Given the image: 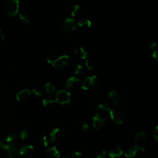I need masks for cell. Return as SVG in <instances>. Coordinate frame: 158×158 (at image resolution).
I'll use <instances>...</instances> for the list:
<instances>
[{"instance_id": "4316f807", "label": "cell", "mask_w": 158, "mask_h": 158, "mask_svg": "<svg viewBox=\"0 0 158 158\" xmlns=\"http://www.w3.org/2000/svg\"><path fill=\"white\" fill-rule=\"evenodd\" d=\"M19 19L22 22L26 24L30 22V18L25 13H20L19 15Z\"/></svg>"}, {"instance_id": "e0dca14e", "label": "cell", "mask_w": 158, "mask_h": 158, "mask_svg": "<svg viewBox=\"0 0 158 158\" xmlns=\"http://www.w3.org/2000/svg\"><path fill=\"white\" fill-rule=\"evenodd\" d=\"M77 23L80 28L83 29H87L90 28L92 24L91 21L86 17L80 18L78 20Z\"/></svg>"}, {"instance_id": "603a6c76", "label": "cell", "mask_w": 158, "mask_h": 158, "mask_svg": "<svg viewBox=\"0 0 158 158\" xmlns=\"http://www.w3.org/2000/svg\"><path fill=\"white\" fill-rule=\"evenodd\" d=\"M110 104L108 103L107 101H102L98 104V107L99 110L102 112H109L110 107Z\"/></svg>"}, {"instance_id": "8992f818", "label": "cell", "mask_w": 158, "mask_h": 158, "mask_svg": "<svg viewBox=\"0 0 158 158\" xmlns=\"http://www.w3.org/2000/svg\"><path fill=\"white\" fill-rule=\"evenodd\" d=\"M71 99L70 93L65 90H60L56 95L55 102L59 104H67L70 103Z\"/></svg>"}, {"instance_id": "d4e9b609", "label": "cell", "mask_w": 158, "mask_h": 158, "mask_svg": "<svg viewBox=\"0 0 158 158\" xmlns=\"http://www.w3.org/2000/svg\"><path fill=\"white\" fill-rule=\"evenodd\" d=\"M83 68L81 64H77L73 69V73L76 75H80L83 73Z\"/></svg>"}, {"instance_id": "8fae6325", "label": "cell", "mask_w": 158, "mask_h": 158, "mask_svg": "<svg viewBox=\"0 0 158 158\" xmlns=\"http://www.w3.org/2000/svg\"><path fill=\"white\" fill-rule=\"evenodd\" d=\"M31 92L28 89H23L19 91L16 94V99L21 103L28 102L30 98Z\"/></svg>"}, {"instance_id": "44dd1931", "label": "cell", "mask_w": 158, "mask_h": 158, "mask_svg": "<svg viewBox=\"0 0 158 158\" xmlns=\"http://www.w3.org/2000/svg\"><path fill=\"white\" fill-rule=\"evenodd\" d=\"M44 88H45L46 93L49 96L53 95L56 91V88L51 81L47 82L44 85Z\"/></svg>"}, {"instance_id": "ba28073f", "label": "cell", "mask_w": 158, "mask_h": 158, "mask_svg": "<svg viewBox=\"0 0 158 158\" xmlns=\"http://www.w3.org/2000/svg\"><path fill=\"white\" fill-rule=\"evenodd\" d=\"M97 80L98 78L96 75L86 77L81 85V89L85 91H88L93 89L97 83Z\"/></svg>"}, {"instance_id": "4fadbf2b", "label": "cell", "mask_w": 158, "mask_h": 158, "mask_svg": "<svg viewBox=\"0 0 158 158\" xmlns=\"http://www.w3.org/2000/svg\"><path fill=\"white\" fill-rule=\"evenodd\" d=\"M48 135L52 143L59 141L63 137L62 131L59 128H53Z\"/></svg>"}, {"instance_id": "6da1fadb", "label": "cell", "mask_w": 158, "mask_h": 158, "mask_svg": "<svg viewBox=\"0 0 158 158\" xmlns=\"http://www.w3.org/2000/svg\"><path fill=\"white\" fill-rule=\"evenodd\" d=\"M109 115L113 122L120 125L123 123L126 118L125 112L120 106H114L110 108Z\"/></svg>"}, {"instance_id": "ac0fdd59", "label": "cell", "mask_w": 158, "mask_h": 158, "mask_svg": "<svg viewBox=\"0 0 158 158\" xmlns=\"http://www.w3.org/2000/svg\"><path fill=\"white\" fill-rule=\"evenodd\" d=\"M28 134V129L25 127H21L19 128L15 132V136L21 139H25Z\"/></svg>"}, {"instance_id": "836d02e7", "label": "cell", "mask_w": 158, "mask_h": 158, "mask_svg": "<svg viewBox=\"0 0 158 158\" xmlns=\"http://www.w3.org/2000/svg\"><path fill=\"white\" fill-rule=\"evenodd\" d=\"M152 135L156 141H157L158 139V127L156 126L152 131Z\"/></svg>"}, {"instance_id": "2e32d148", "label": "cell", "mask_w": 158, "mask_h": 158, "mask_svg": "<svg viewBox=\"0 0 158 158\" xmlns=\"http://www.w3.org/2000/svg\"><path fill=\"white\" fill-rule=\"evenodd\" d=\"M46 152L51 158H59L60 153L56 146L49 147L46 149Z\"/></svg>"}, {"instance_id": "30bf717a", "label": "cell", "mask_w": 158, "mask_h": 158, "mask_svg": "<svg viewBox=\"0 0 158 158\" xmlns=\"http://www.w3.org/2000/svg\"><path fill=\"white\" fill-rule=\"evenodd\" d=\"M34 148L31 145H26L22 146L17 155L18 158H29L33 153Z\"/></svg>"}, {"instance_id": "d6986e66", "label": "cell", "mask_w": 158, "mask_h": 158, "mask_svg": "<svg viewBox=\"0 0 158 158\" xmlns=\"http://www.w3.org/2000/svg\"><path fill=\"white\" fill-rule=\"evenodd\" d=\"M74 53L77 57L81 59H85L88 54V51L83 47H77L74 50Z\"/></svg>"}, {"instance_id": "5b68a950", "label": "cell", "mask_w": 158, "mask_h": 158, "mask_svg": "<svg viewBox=\"0 0 158 158\" xmlns=\"http://www.w3.org/2000/svg\"><path fill=\"white\" fill-rule=\"evenodd\" d=\"M17 153L15 145H5L1 149L2 158H17Z\"/></svg>"}, {"instance_id": "7c38bea8", "label": "cell", "mask_w": 158, "mask_h": 158, "mask_svg": "<svg viewBox=\"0 0 158 158\" xmlns=\"http://www.w3.org/2000/svg\"><path fill=\"white\" fill-rule=\"evenodd\" d=\"M62 28L67 32H72L76 30L75 20L72 18H66L62 23Z\"/></svg>"}, {"instance_id": "277c9868", "label": "cell", "mask_w": 158, "mask_h": 158, "mask_svg": "<svg viewBox=\"0 0 158 158\" xmlns=\"http://www.w3.org/2000/svg\"><path fill=\"white\" fill-rule=\"evenodd\" d=\"M107 101L110 105H115V106H119V105L123 103L124 99L117 91L112 90L107 94Z\"/></svg>"}, {"instance_id": "d6a6232c", "label": "cell", "mask_w": 158, "mask_h": 158, "mask_svg": "<svg viewBox=\"0 0 158 158\" xmlns=\"http://www.w3.org/2000/svg\"><path fill=\"white\" fill-rule=\"evenodd\" d=\"M106 155H107V153H106V151L102 150L96 153L95 157L96 158H106Z\"/></svg>"}, {"instance_id": "52a82bcc", "label": "cell", "mask_w": 158, "mask_h": 158, "mask_svg": "<svg viewBox=\"0 0 158 158\" xmlns=\"http://www.w3.org/2000/svg\"><path fill=\"white\" fill-rule=\"evenodd\" d=\"M144 147L140 146L138 144H130L126 148L124 154L127 157L132 158L136 156L138 151H144Z\"/></svg>"}, {"instance_id": "f1b7e54d", "label": "cell", "mask_w": 158, "mask_h": 158, "mask_svg": "<svg viewBox=\"0 0 158 158\" xmlns=\"http://www.w3.org/2000/svg\"><path fill=\"white\" fill-rule=\"evenodd\" d=\"M82 130L86 133H91L93 132V128L88 123H84L81 126Z\"/></svg>"}, {"instance_id": "d590c367", "label": "cell", "mask_w": 158, "mask_h": 158, "mask_svg": "<svg viewBox=\"0 0 158 158\" xmlns=\"http://www.w3.org/2000/svg\"><path fill=\"white\" fill-rule=\"evenodd\" d=\"M152 56L153 59H154L155 61L157 62L158 57H157V52L156 51H155L153 52V53H152Z\"/></svg>"}, {"instance_id": "8d00e7d4", "label": "cell", "mask_w": 158, "mask_h": 158, "mask_svg": "<svg viewBox=\"0 0 158 158\" xmlns=\"http://www.w3.org/2000/svg\"><path fill=\"white\" fill-rule=\"evenodd\" d=\"M5 146V143L2 139H0V149H2Z\"/></svg>"}, {"instance_id": "1f68e13d", "label": "cell", "mask_w": 158, "mask_h": 158, "mask_svg": "<svg viewBox=\"0 0 158 158\" xmlns=\"http://www.w3.org/2000/svg\"><path fill=\"white\" fill-rule=\"evenodd\" d=\"M85 66L88 70H91L93 69L94 64V62L93 60H91L90 59H87L85 61Z\"/></svg>"}, {"instance_id": "4dcf8cb0", "label": "cell", "mask_w": 158, "mask_h": 158, "mask_svg": "<svg viewBox=\"0 0 158 158\" xmlns=\"http://www.w3.org/2000/svg\"><path fill=\"white\" fill-rule=\"evenodd\" d=\"M51 142V139H50V138L49 136V135L48 134H46V135H44L43 136V146L44 147H46L48 146Z\"/></svg>"}, {"instance_id": "74e56055", "label": "cell", "mask_w": 158, "mask_h": 158, "mask_svg": "<svg viewBox=\"0 0 158 158\" xmlns=\"http://www.w3.org/2000/svg\"><path fill=\"white\" fill-rule=\"evenodd\" d=\"M4 99V95L1 91H0V101H2Z\"/></svg>"}, {"instance_id": "ab89813d", "label": "cell", "mask_w": 158, "mask_h": 158, "mask_svg": "<svg viewBox=\"0 0 158 158\" xmlns=\"http://www.w3.org/2000/svg\"><path fill=\"white\" fill-rule=\"evenodd\" d=\"M2 36V30L0 29V38Z\"/></svg>"}, {"instance_id": "484cf974", "label": "cell", "mask_w": 158, "mask_h": 158, "mask_svg": "<svg viewBox=\"0 0 158 158\" xmlns=\"http://www.w3.org/2000/svg\"><path fill=\"white\" fill-rule=\"evenodd\" d=\"M65 158H83V156L80 152L75 151L69 154Z\"/></svg>"}, {"instance_id": "5bb4252c", "label": "cell", "mask_w": 158, "mask_h": 158, "mask_svg": "<svg viewBox=\"0 0 158 158\" xmlns=\"http://www.w3.org/2000/svg\"><path fill=\"white\" fill-rule=\"evenodd\" d=\"M123 154V150L118 146H115L109 150L108 156L110 158H117L122 156Z\"/></svg>"}, {"instance_id": "f35d334b", "label": "cell", "mask_w": 158, "mask_h": 158, "mask_svg": "<svg viewBox=\"0 0 158 158\" xmlns=\"http://www.w3.org/2000/svg\"><path fill=\"white\" fill-rule=\"evenodd\" d=\"M148 158H156V157H154V156H151L148 157Z\"/></svg>"}, {"instance_id": "9a60e30c", "label": "cell", "mask_w": 158, "mask_h": 158, "mask_svg": "<svg viewBox=\"0 0 158 158\" xmlns=\"http://www.w3.org/2000/svg\"><path fill=\"white\" fill-rule=\"evenodd\" d=\"M80 84V81L78 78L75 77H72L68 78L66 82V88L68 89H75Z\"/></svg>"}, {"instance_id": "83f0119b", "label": "cell", "mask_w": 158, "mask_h": 158, "mask_svg": "<svg viewBox=\"0 0 158 158\" xmlns=\"http://www.w3.org/2000/svg\"><path fill=\"white\" fill-rule=\"evenodd\" d=\"M55 102H56L55 100H53V99H49V98H45L43 100V104L45 107L51 106Z\"/></svg>"}, {"instance_id": "9c48e42d", "label": "cell", "mask_w": 158, "mask_h": 158, "mask_svg": "<svg viewBox=\"0 0 158 158\" xmlns=\"http://www.w3.org/2000/svg\"><path fill=\"white\" fill-rule=\"evenodd\" d=\"M92 123L94 129L99 130L104 127L106 123V120L102 115L97 114L93 117Z\"/></svg>"}, {"instance_id": "f546056e", "label": "cell", "mask_w": 158, "mask_h": 158, "mask_svg": "<svg viewBox=\"0 0 158 158\" xmlns=\"http://www.w3.org/2000/svg\"><path fill=\"white\" fill-rule=\"evenodd\" d=\"M31 91H32V93H33L36 96H37V97H38V98H40V97L42 96V94H43L42 90H41V89L40 88H39V87H35V88H32Z\"/></svg>"}, {"instance_id": "7a4b0ae2", "label": "cell", "mask_w": 158, "mask_h": 158, "mask_svg": "<svg viewBox=\"0 0 158 158\" xmlns=\"http://www.w3.org/2000/svg\"><path fill=\"white\" fill-rule=\"evenodd\" d=\"M69 59V57L67 55H62L54 60L50 58H47V61L48 63L51 64L55 69L62 71L66 69L68 65Z\"/></svg>"}, {"instance_id": "e575fe53", "label": "cell", "mask_w": 158, "mask_h": 158, "mask_svg": "<svg viewBox=\"0 0 158 158\" xmlns=\"http://www.w3.org/2000/svg\"><path fill=\"white\" fill-rule=\"evenodd\" d=\"M149 46L151 49H155L156 48V43L154 41H151L149 43Z\"/></svg>"}, {"instance_id": "cb8c5ba5", "label": "cell", "mask_w": 158, "mask_h": 158, "mask_svg": "<svg viewBox=\"0 0 158 158\" xmlns=\"http://www.w3.org/2000/svg\"><path fill=\"white\" fill-rule=\"evenodd\" d=\"M80 12V6L78 4L72 5L70 9V14L72 17H77Z\"/></svg>"}, {"instance_id": "3957f363", "label": "cell", "mask_w": 158, "mask_h": 158, "mask_svg": "<svg viewBox=\"0 0 158 158\" xmlns=\"http://www.w3.org/2000/svg\"><path fill=\"white\" fill-rule=\"evenodd\" d=\"M20 7L19 0H7L5 2L4 8L9 17H15L19 13Z\"/></svg>"}, {"instance_id": "ffe728a7", "label": "cell", "mask_w": 158, "mask_h": 158, "mask_svg": "<svg viewBox=\"0 0 158 158\" xmlns=\"http://www.w3.org/2000/svg\"><path fill=\"white\" fill-rule=\"evenodd\" d=\"M5 143V145H15L16 142L15 136L12 133H8L3 138Z\"/></svg>"}, {"instance_id": "7402d4cb", "label": "cell", "mask_w": 158, "mask_h": 158, "mask_svg": "<svg viewBox=\"0 0 158 158\" xmlns=\"http://www.w3.org/2000/svg\"><path fill=\"white\" fill-rule=\"evenodd\" d=\"M135 139L137 143H138L139 144H141L145 142V141L146 139V135L144 132L140 131L136 134Z\"/></svg>"}]
</instances>
